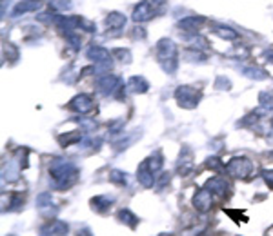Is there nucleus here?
I'll return each mask as SVG.
<instances>
[{"mask_svg":"<svg viewBox=\"0 0 273 236\" xmlns=\"http://www.w3.org/2000/svg\"><path fill=\"white\" fill-rule=\"evenodd\" d=\"M206 189L212 193V195L226 196L228 191H230V186L226 184V180H224V178H220V176H213L212 180L206 182Z\"/></svg>","mask_w":273,"mask_h":236,"instance_id":"obj_11","label":"nucleus"},{"mask_svg":"<svg viewBox=\"0 0 273 236\" xmlns=\"http://www.w3.org/2000/svg\"><path fill=\"white\" fill-rule=\"evenodd\" d=\"M242 73L246 76H250V78H255V80H264L266 78V71L264 69H260V67H242Z\"/></svg>","mask_w":273,"mask_h":236,"instance_id":"obj_22","label":"nucleus"},{"mask_svg":"<svg viewBox=\"0 0 273 236\" xmlns=\"http://www.w3.org/2000/svg\"><path fill=\"white\" fill-rule=\"evenodd\" d=\"M50 175L53 178V186L56 189H68L76 182V176H78V171L73 164H70L68 160H56L51 162L50 166Z\"/></svg>","mask_w":273,"mask_h":236,"instance_id":"obj_1","label":"nucleus"},{"mask_svg":"<svg viewBox=\"0 0 273 236\" xmlns=\"http://www.w3.org/2000/svg\"><path fill=\"white\" fill-rule=\"evenodd\" d=\"M20 169H22V162L18 160V158H13L11 162H8V166H6L4 171H2L4 180L15 182L16 178H18V175H20Z\"/></svg>","mask_w":273,"mask_h":236,"instance_id":"obj_13","label":"nucleus"},{"mask_svg":"<svg viewBox=\"0 0 273 236\" xmlns=\"http://www.w3.org/2000/svg\"><path fill=\"white\" fill-rule=\"evenodd\" d=\"M175 98H177L180 107H184V109H193V107H197L198 100H200V93L190 86H180L175 91Z\"/></svg>","mask_w":273,"mask_h":236,"instance_id":"obj_3","label":"nucleus"},{"mask_svg":"<svg viewBox=\"0 0 273 236\" xmlns=\"http://www.w3.org/2000/svg\"><path fill=\"white\" fill-rule=\"evenodd\" d=\"M136 180L140 182L144 187H153L155 184H157V178H155V173L150 169V166H148V162L144 160L138 166V171H136Z\"/></svg>","mask_w":273,"mask_h":236,"instance_id":"obj_10","label":"nucleus"},{"mask_svg":"<svg viewBox=\"0 0 273 236\" xmlns=\"http://www.w3.org/2000/svg\"><path fill=\"white\" fill-rule=\"evenodd\" d=\"M212 204H213V196L208 189H200L197 195L193 196V207L200 213L210 211V209H212Z\"/></svg>","mask_w":273,"mask_h":236,"instance_id":"obj_9","label":"nucleus"},{"mask_svg":"<svg viewBox=\"0 0 273 236\" xmlns=\"http://www.w3.org/2000/svg\"><path fill=\"white\" fill-rule=\"evenodd\" d=\"M106 27L112 31H118L122 29L124 25H126V16L122 15V13H118V11H113V13H110V15L106 16Z\"/></svg>","mask_w":273,"mask_h":236,"instance_id":"obj_15","label":"nucleus"},{"mask_svg":"<svg viewBox=\"0 0 273 236\" xmlns=\"http://www.w3.org/2000/svg\"><path fill=\"white\" fill-rule=\"evenodd\" d=\"M146 162H148V166H150V169H152L155 175L162 169V156L158 155V153H155L153 156H150Z\"/></svg>","mask_w":273,"mask_h":236,"instance_id":"obj_23","label":"nucleus"},{"mask_svg":"<svg viewBox=\"0 0 273 236\" xmlns=\"http://www.w3.org/2000/svg\"><path fill=\"white\" fill-rule=\"evenodd\" d=\"M206 166L210 167V169H213V171H222V169H226V166H224L218 158H215V156H213V158H208Z\"/></svg>","mask_w":273,"mask_h":236,"instance_id":"obj_27","label":"nucleus"},{"mask_svg":"<svg viewBox=\"0 0 273 236\" xmlns=\"http://www.w3.org/2000/svg\"><path fill=\"white\" fill-rule=\"evenodd\" d=\"M36 206H38V207L51 206V195H50V193H42V195H38V198H36Z\"/></svg>","mask_w":273,"mask_h":236,"instance_id":"obj_30","label":"nucleus"},{"mask_svg":"<svg viewBox=\"0 0 273 236\" xmlns=\"http://www.w3.org/2000/svg\"><path fill=\"white\" fill-rule=\"evenodd\" d=\"M157 58H158V64L162 65V69L166 71L168 75L175 73L178 65L177 60V45L175 42L170 40V38H160L157 42Z\"/></svg>","mask_w":273,"mask_h":236,"instance_id":"obj_2","label":"nucleus"},{"mask_svg":"<svg viewBox=\"0 0 273 236\" xmlns=\"http://www.w3.org/2000/svg\"><path fill=\"white\" fill-rule=\"evenodd\" d=\"M40 5H42L40 0H22V2H18V4L15 5L13 16H18V15H24V13H31V11L40 9Z\"/></svg>","mask_w":273,"mask_h":236,"instance_id":"obj_14","label":"nucleus"},{"mask_svg":"<svg viewBox=\"0 0 273 236\" xmlns=\"http://www.w3.org/2000/svg\"><path fill=\"white\" fill-rule=\"evenodd\" d=\"M155 15H157V9H155L150 2H140L138 5H135L132 18L135 22H148V20H152Z\"/></svg>","mask_w":273,"mask_h":236,"instance_id":"obj_7","label":"nucleus"},{"mask_svg":"<svg viewBox=\"0 0 273 236\" xmlns=\"http://www.w3.org/2000/svg\"><path fill=\"white\" fill-rule=\"evenodd\" d=\"M135 38H144V36H146V33H144V29H142V27H135Z\"/></svg>","mask_w":273,"mask_h":236,"instance_id":"obj_37","label":"nucleus"},{"mask_svg":"<svg viewBox=\"0 0 273 236\" xmlns=\"http://www.w3.org/2000/svg\"><path fill=\"white\" fill-rule=\"evenodd\" d=\"M272 156H273V153H272Z\"/></svg>","mask_w":273,"mask_h":236,"instance_id":"obj_40","label":"nucleus"},{"mask_svg":"<svg viewBox=\"0 0 273 236\" xmlns=\"http://www.w3.org/2000/svg\"><path fill=\"white\" fill-rule=\"evenodd\" d=\"M50 7L55 11H68L71 9L70 0H50Z\"/></svg>","mask_w":273,"mask_h":236,"instance_id":"obj_24","label":"nucleus"},{"mask_svg":"<svg viewBox=\"0 0 273 236\" xmlns=\"http://www.w3.org/2000/svg\"><path fill=\"white\" fill-rule=\"evenodd\" d=\"M112 204H113V198H110V196H95V198L91 200V207H93L96 213L110 211Z\"/></svg>","mask_w":273,"mask_h":236,"instance_id":"obj_17","label":"nucleus"},{"mask_svg":"<svg viewBox=\"0 0 273 236\" xmlns=\"http://www.w3.org/2000/svg\"><path fill=\"white\" fill-rule=\"evenodd\" d=\"M68 231H70L68 224H64V222H60V220H55L53 224L44 227V233H50L51 236H66Z\"/></svg>","mask_w":273,"mask_h":236,"instance_id":"obj_18","label":"nucleus"},{"mask_svg":"<svg viewBox=\"0 0 273 236\" xmlns=\"http://www.w3.org/2000/svg\"><path fill=\"white\" fill-rule=\"evenodd\" d=\"M226 171L233 178H248L253 171V164L248 158H242V156L238 158L237 156V158H232V160L228 162Z\"/></svg>","mask_w":273,"mask_h":236,"instance_id":"obj_4","label":"nucleus"},{"mask_svg":"<svg viewBox=\"0 0 273 236\" xmlns=\"http://www.w3.org/2000/svg\"><path fill=\"white\" fill-rule=\"evenodd\" d=\"M160 236H170V235H160Z\"/></svg>","mask_w":273,"mask_h":236,"instance_id":"obj_39","label":"nucleus"},{"mask_svg":"<svg viewBox=\"0 0 273 236\" xmlns=\"http://www.w3.org/2000/svg\"><path fill=\"white\" fill-rule=\"evenodd\" d=\"M118 220H120L122 224H128V226L132 227V229H135L136 224H138V218H136V216L133 215L132 211H128V209H122V211H118Z\"/></svg>","mask_w":273,"mask_h":236,"instance_id":"obj_20","label":"nucleus"},{"mask_svg":"<svg viewBox=\"0 0 273 236\" xmlns=\"http://www.w3.org/2000/svg\"><path fill=\"white\" fill-rule=\"evenodd\" d=\"M113 55L122 62H132V53H130V49H122V47H118V49L113 51Z\"/></svg>","mask_w":273,"mask_h":236,"instance_id":"obj_28","label":"nucleus"},{"mask_svg":"<svg viewBox=\"0 0 273 236\" xmlns=\"http://www.w3.org/2000/svg\"><path fill=\"white\" fill-rule=\"evenodd\" d=\"M78 124H80L82 127H86L88 131H93L96 127V122L95 120H86V118H82V120H78Z\"/></svg>","mask_w":273,"mask_h":236,"instance_id":"obj_34","label":"nucleus"},{"mask_svg":"<svg viewBox=\"0 0 273 236\" xmlns=\"http://www.w3.org/2000/svg\"><path fill=\"white\" fill-rule=\"evenodd\" d=\"M226 215L232 216V218H235V222H248V218H246V216H244L240 211H233V209H228Z\"/></svg>","mask_w":273,"mask_h":236,"instance_id":"obj_31","label":"nucleus"},{"mask_svg":"<svg viewBox=\"0 0 273 236\" xmlns=\"http://www.w3.org/2000/svg\"><path fill=\"white\" fill-rule=\"evenodd\" d=\"M11 207H10V211H13V209H18V207L24 204V196L18 195V193H15V195H11Z\"/></svg>","mask_w":273,"mask_h":236,"instance_id":"obj_29","label":"nucleus"},{"mask_svg":"<svg viewBox=\"0 0 273 236\" xmlns=\"http://www.w3.org/2000/svg\"><path fill=\"white\" fill-rule=\"evenodd\" d=\"M86 56L91 62H95L96 65H100L102 69H110L112 67V55L110 51L100 47V45H91L86 51Z\"/></svg>","mask_w":273,"mask_h":236,"instance_id":"obj_6","label":"nucleus"},{"mask_svg":"<svg viewBox=\"0 0 273 236\" xmlns=\"http://www.w3.org/2000/svg\"><path fill=\"white\" fill-rule=\"evenodd\" d=\"M110 180L113 182V184H116V186H126L128 180H126V173H122V171H112L110 173Z\"/></svg>","mask_w":273,"mask_h":236,"instance_id":"obj_25","label":"nucleus"},{"mask_svg":"<svg viewBox=\"0 0 273 236\" xmlns=\"http://www.w3.org/2000/svg\"><path fill=\"white\" fill-rule=\"evenodd\" d=\"M215 87H217V89H230V87H232V84H230V80H228V78H224V76H218L217 82H215Z\"/></svg>","mask_w":273,"mask_h":236,"instance_id":"obj_32","label":"nucleus"},{"mask_svg":"<svg viewBox=\"0 0 273 236\" xmlns=\"http://www.w3.org/2000/svg\"><path fill=\"white\" fill-rule=\"evenodd\" d=\"M262 178H264V182L268 184L270 189H273V169H266V171H262Z\"/></svg>","mask_w":273,"mask_h":236,"instance_id":"obj_33","label":"nucleus"},{"mask_svg":"<svg viewBox=\"0 0 273 236\" xmlns=\"http://www.w3.org/2000/svg\"><path fill=\"white\" fill-rule=\"evenodd\" d=\"M186 58H193L192 62H202L204 60V55H200V53H195V51H186Z\"/></svg>","mask_w":273,"mask_h":236,"instance_id":"obj_35","label":"nucleus"},{"mask_svg":"<svg viewBox=\"0 0 273 236\" xmlns=\"http://www.w3.org/2000/svg\"><path fill=\"white\" fill-rule=\"evenodd\" d=\"M204 24V16H186L178 22V27L186 33H193L197 35V31L200 29V25Z\"/></svg>","mask_w":273,"mask_h":236,"instance_id":"obj_12","label":"nucleus"},{"mask_svg":"<svg viewBox=\"0 0 273 236\" xmlns=\"http://www.w3.org/2000/svg\"><path fill=\"white\" fill-rule=\"evenodd\" d=\"M170 182V173H164V175H160V178L157 180V186L158 187H164Z\"/></svg>","mask_w":273,"mask_h":236,"instance_id":"obj_36","label":"nucleus"},{"mask_svg":"<svg viewBox=\"0 0 273 236\" xmlns=\"http://www.w3.org/2000/svg\"><path fill=\"white\" fill-rule=\"evenodd\" d=\"M82 140V133H68V135H62L58 136V142H60V146L68 147L71 146V144H76V142H80Z\"/></svg>","mask_w":273,"mask_h":236,"instance_id":"obj_21","label":"nucleus"},{"mask_svg":"<svg viewBox=\"0 0 273 236\" xmlns=\"http://www.w3.org/2000/svg\"><path fill=\"white\" fill-rule=\"evenodd\" d=\"M266 56H268L270 60H272V62H273V51H266Z\"/></svg>","mask_w":273,"mask_h":236,"instance_id":"obj_38","label":"nucleus"},{"mask_svg":"<svg viewBox=\"0 0 273 236\" xmlns=\"http://www.w3.org/2000/svg\"><path fill=\"white\" fill-rule=\"evenodd\" d=\"M213 33L220 38H226V40H235L238 38V33L237 31H233L232 27H228V25H222V24H213Z\"/></svg>","mask_w":273,"mask_h":236,"instance_id":"obj_19","label":"nucleus"},{"mask_svg":"<svg viewBox=\"0 0 273 236\" xmlns=\"http://www.w3.org/2000/svg\"><path fill=\"white\" fill-rule=\"evenodd\" d=\"M4 55L8 56V60L15 62L16 58H18V49H16L13 44H6L4 45Z\"/></svg>","mask_w":273,"mask_h":236,"instance_id":"obj_26","label":"nucleus"},{"mask_svg":"<svg viewBox=\"0 0 273 236\" xmlns=\"http://www.w3.org/2000/svg\"><path fill=\"white\" fill-rule=\"evenodd\" d=\"M95 104H93V98L90 95H76L73 100L70 102V109L71 111H76L80 115H86L90 111H93Z\"/></svg>","mask_w":273,"mask_h":236,"instance_id":"obj_8","label":"nucleus"},{"mask_svg":"<svg viewBox=\"0 0 273 236\" xmlns=\"http://www.w3.org/2000/svg\"><path fill=\"white\" fill-rule=\"evenodd\" d=\"M96 87H98L102 95H116L122 89V80L116 75L104 73V75L96 78Z\"/></svg>","mask_w":273,"mask_h":236,"instance_id":"obj_5","label":"nucleus"},{"mask_svg":"<svg viewBox=\"0 0 273 236\" xmlns=\"http://www.w3.org/2000/svg\"><path fill=\"white\" fill-rule=\"evenodd\" d=\"M126 89L130 93H146L150 89V84L146 82V78H142V76H132L126 84Z\"/></svg>","mask_w":273,"mask_h":236,"instance_id":"obj_16","label":"nucleus"}]
</instances>
